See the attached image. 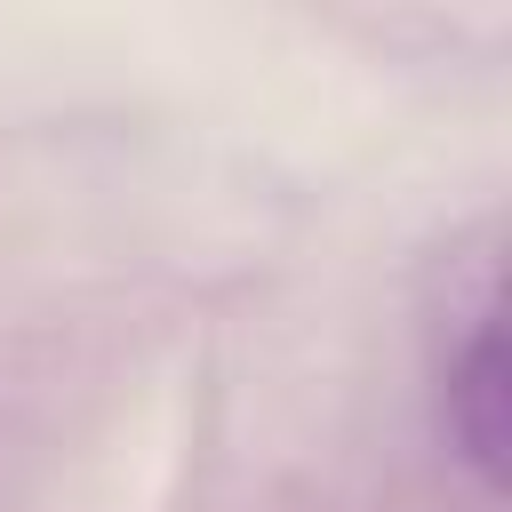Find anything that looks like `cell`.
<instances>
[{"mask_svg":"<svg viewBox=\"0 0 512 512\" xmlns=\"http://www.w3.org/2000/svg\"><path fill=\"white\" fill-rule=\"evenodd\" d=\"M496 256L488 240L448 272V304L432 320V392L448 448L496 488L504 472V336H496Z\"/></svg>","mask_w":512,"mask_h":512,"instance_id":"6da1fadb","label":"cell"}]
</instances>
